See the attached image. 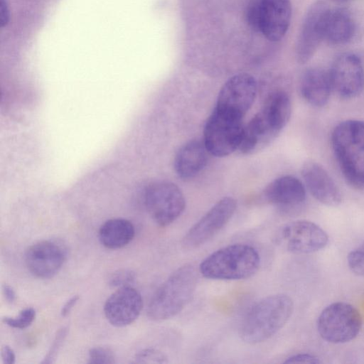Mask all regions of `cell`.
Listing matches in <instances>:
<instances>
[{
    "instance_id": "33",
    "label": "cell",
    "mask_w": 364,
    "mask_h": 364,
    "mask_svg": "<svg viewBox=\"0 0 364 364\" xmlns=\"http://www.w3.org/2000/svg\"><path fill=\"white\" fill-rule=\"evenodd\" d=\"M79 300L78 295H75L71 297L69 300L66 301V303L63 306L60 311V314L62 316H66L69 314L70 311L75 306L77 301Z\"/></svg>"
},
{
    "instance_id": "26",
    "label": "cell",
    "mask_w": 364,
    "mask_h": 364,
    "mask_svg": "<svg viewBox=\"0 0 364 364\" xmlns=\"http://www.w3.org/2000/svg\"><path fill=\"white\" fill-rule=\"evenodd\" d=\"M135 273L130 269H119L113 272L108 279V284L111 287L122 288L129 287L134 282Z\"/></svg>"
},
{
    "instance_id": "9",
    "label": "cell",
    "mask_w": 364,
    "mask_h": 364,
    "mask_svg": "<svg viewBox=\"0 0 364 364\" xmlns=\"http://www.w3.org/2000/svg\"><path fill=\"white\" fill-rule=\"evenodd\" d=\"M277 242L294 254H309L326 246L328 236L313 222L298 220L284 225L276 236Z\"/></svg>"
},
{
    "instance_id": "34",
    "label": "cell",
    "mask_w": 364,
    "mask_h": 364,
    "mask_svg": "<svg viewBox=\"0 0 364 364\" xmlns=\"http://www.w3.org/2000/svg\"><path fill=\"white\" fill-rule=\"evenodd\" d=\"M2 291L4 296L8 303L12 304L14 302L16 299V294L11 286L8 284H4L2 287Z\"/></svg>"
},
{
    "instance_id": "4",
    "label": "cell",
    "mask_w": 364,
    "mask_h": 364,
    "mask_svg": "<svg viewBox=\"0 0 364 364\" xmlns=\"http://www.w3.org/2000/svg\"><path fill=\"white\" fill-rule=\"evenodd\" d=\"M331 144L346 178L364 189V122L350 119L338 124L332 132Z\"/></svg>"
},
{
    "instance_id": "6",
    "label": "cell",
    "mask_w": 364,
    "mask_h": 364,
    "mask_svg": "<svg viewBox=\"0 0 364 364\" xmlns=\"http://www.w3.org/2000/svg\"><path fill=\"white\" fill-rule=\"evenodd\" d=\"M240 119L215 109L203 129V142L210 154L223 157L238 149L245 125Z\"/></svg>"
},
{
    "instance_id": "24",
    "label": "cell",
    "mask_w": 364,
    "mask_h": 364,
    "mask_svg": "<svg viewBox=\"0 0 364 364\" xmlns=\"http://www.w3.org/2000/svg\"><path fill=\"white\" fill-rule=\"evenodd\" d=\"M347 260L352 272L364 276V241L348 254Z\"/></svg>"
},
{
    "instance_id": "32",
    "label": "cell",
    "mask_w": 364,
    "mask_h": 364,
    "mask_svg": "<svg viewBox=\"0 0 364 364\" xmlns=\"http://www.w3.org/2000/svg\"><path fill=\"white\" fill-rule=\"evenodd\" d=\"M1 356L2 361L4 364H14L16 360V355L9 346H4L1 350Z\"/></svg>"
},
{
    "instance_id": "21",
    "label": "cell",
    "mask_w": 364,
    "mask_h": 364,
    "mask_svg": "<svg viewBox=\"0 0 364 364\" xmlns=\"http://www.w3.org/2000/svg\"><path fill=\"white\" fill-rule=\"evenodd\" d=\"M355 31L350 14L344 9H329L325 25L324 40L333 45L350 41Z\"/></svg>"
},
{
    "instance_id": "23",
    "label": "cell",
    "mask_w": 364,
    "mask_h": 364,
    "mask_svg": "<svg viewBox=\"0 0 364 364\" xmlns=\"http://www.w3.org/2000/svg\"><path fill=\"white\" fill-rule=\"evenodd\" d=\"M35 317V310L33 308H27L21 311L16 317H4L3 322L10 327L23 329L33 323Z\"/></svg>"
},
{
    "instance_id": "10",
    "label": "cell",
    "mask_w": 364,
    "mask_h": 364,
    "mask_svg": "<svg viewBox=\"0 0 364 364\" xmlns=\"http://www.w3.org/2000/svg\"><path fill=\"white\" fill-rule=\"evenodd\" d=\"M236 208L235 198H221L188 230L182 240L183 245L194 249L205 244L228 223Z\"/></svg>"
},
{
    "instance_id": "22",
    "label": "cell",
    "mask_w": 364,
    "mask_h": 364,
    "mask_svg": "<svg viewBox=\"0 0 364 364\" xmlns=\"http://www.w3.org/2000/svg\"><path fill=\"white\" fill-rule=\"evenodd\" d=\"M135 230L133 224L122 218L107 220L99 230L101 244L109 249H119L128 245L134 238Z\"/></svg>"
},
{
    "instance_id": "30",
    "label": "cell",
    "mask_w": 364,
    "mask_h": 364,
    "mask_svg": "<svg viewBox=\"0 0 364 364\" xmlns=\"http://www.w3.org/2000/svg\"><path fill=\"white\" fill-rule=\"evenodd\" d=\"M284 363H320L319 358L309 353H298L289 356L284 362Z\"/></svg>"
},
{
    "instance_id": "15",
    "label": "cell",
    "mask_w": 364,
    "mask_h": 364,
    "mask_svg": "<svg viewBox=\"0 0 364 364\" xmlns=\"http://www.w3.org/2000/svg\"><path fill=\"white\" fill-rule=\"evenodd\" d=\"M143 301L139 292L134 288H119L106 301L105 315L108 321L117 327H123L133 323L139 316Z\"/></svg>"
},
{
    "instance_id": "31",
    "label": "cell",
    "mask_w": 364,
    "mask_h": 364,
    "mask_svg": "<svg viewBox=\"0 0 364 364\" xmlns=\"http://www.w3.org/2000/svg\"><path fill=\"white\" fill-rule=\"evenodd\" d=\"M10 20V13L6 0H0V23L1 28L6 27Z\"/></svg>"
},
{
    "instance_id": "20",
    "label": "cell",
    "mask_w": 364,
    "mask_h": 364,
    "mask_svg": "<svg viewBox=\"0 0 364 364\" xmlns=\"http://www.w3.org/2000/svg\"><path fill=\"white\" fill-rule=\"evenodd\" d=\"M300 90L304 99L310 105H325L332 91L328 72L318 68L308 69L301 77Z\"/></svg>"
},
{
    "instance_id": "28",
    "label": "cell",
    "mask_w": 364,
    "mask_h": 364,
    "mask_svg": "<svg viewBox=\"0 0 364 364\" xmlns=\"http://www.w3.org/2000/svg\"><path fill=\"white\" fill-rule=\"evenodd\" d=\"M245 21L252 31L259 33V0H253L248 4L245 11Z\"/></svg>"
},
{
    "instance_id": "27",
    "label": "cell",
    "mask_w": 364,
    "mask_h": 364,
    "mask_svg": "<svg viewBox=\"0 0 364 364\" xmlns=\"http://www.w3.org/2000/svg\"><path fill=\"white\" fill-rule=\"evenodd\" d=\"M88 363L95 364H113L115 363L114 353L104 347L92 348L88 353Z\"/></svg>"
},
{
    "instance_id": "5",
    "label": "cell",
    "mask_w": 364,
    "mask_h": 364,
    "mask_svg": "<svg viewBox=\"0 0 364 364\" xmlns=\"http://www.w3.org/2000/svg\"><path fill=\"white\" fill-rule=\"evenodd\" d=\"M362 328L360 312L351 304L335 302L321 312L317 320L320 336L332 343H344L353 340Z\"/></svg>"
},
{
    "instance_id": "3",
    "label": "cell",
    "mask_w": 364,
    "mask_h": 364,
    "mask_svg": "<svg viewBox=\"0 0 364 364\" xmlns=\"http://www.w3.org/2000/svg\"><path fill=\"white\" fill-rule=\"evenodd\" d=\"M197 281V272L193 265L178 267L152 296L147 308L148 316L154 321H164L177 315L191 299Z\"/></svg>"
},
{
    "instance_id": "1",
    "label": "cell",
    "mask_w": 364,
    "mask_h": 364,
    "mask_svg": "<svg viewBox=\"0 0 364 364\" xmlns=\"http://www.w3.org/2000/svg\"><path fill=\"white\" fill-rule=\"evenodd\" d=\"M294 311V302L287 294L268 296L255 304L240 328V338L249 344L262 343L282 328Z\"/></svg>"
},
{
    "instance_id": "29",
    "label": "cell",
    "mask_w": 364,
    "mask_h": 364,
    "mask_svg": "<svg viewBox=\"0 0 364 364\" xmlns=\"http://www.w3.org/2000/svg\"><path fill=\"white\" fill-rule=\"evenodd\" d=\"M68 332V328L63 327L57 333L52 346L41 363L50 364L55 362L57 354L60 349Z\"/></svg>"
},
{
    "instance_id": "25",
    "label": "cell",
    "mask_w": 364,
    "mask_h": 364,
    "mask_svg": "<svg viewBox=\"0 0 364 364\" xmlns=\"http://www.w3.org/2000/svg\"><path fill=\"white\" fill-rule=\"evenodd\" d=\"M137 363H167V356L161 350L155 348H146L138 352L134 357Z\"/></svg>"
},
{
    "instance_id": "35",
    "label": "cell",
    "mask_w": 364,
    "mask_h": 364,
    "mask_svg": "<svg viewBox=\"0 0 364 364\" xmlns=\"http://www.w3.org/2000/svg\"><path fill=\"white\" fill-rule=\"evenodd\" d=\"M335 2H337V3H340V4H343V3H347V2H349L352 0H332Z\"/></svg>"
},
{
    "instance_id": "12",
    "label": "cell",
    "mask_w": 364,
    "mask_h": 364,
    "mask_svg": "<svg viewBox=\"0 0 364 364\" xmlns=\"http://www.w3.org/2000/svg\"><path fill=\"white\" fill-rule=\"evenodd\" d=\"M332 90L343 98L358 96L364 89V66L353 53L340 55L328 71Z\"/></svg>"
},
{
    "instance_id": "13",
    "label": "cell",
    "mask_w": 364,
    "mask_h": 364,
    "mask_svg": "<svg viewBox=\"0 0 364 364\" xmlns=\"http://www.w3.org/2000/svg\"><path fill=\"white\" fill-rule=\"evenodd\" d=\"M330 8L323 1H316L307 11L296 45V58L305 63L324 41L326 19Z\"/></svg>"
},
{
    "instance_id": "8",
    "label": "cell",
    "mask_w": 364,
    "mask_h": 364,
    "mask_svg": "<svg viewBox=\"0 0 364 364\" xmlns=\"http://www.w3.org/2000/svg\"><path fill=\"white\" fill-rule=\"evenodd\" d=\"M257 91V81L252 75L248 73L235 75L222 86L215 109L243 119L255 102Z\"/></svg>"
},
{
    "instance_id": "17",
    "label": "cell",
    "mask_w": 364,
    "mask_h": 364,
    "mask_svg": "<svg viewBox=\"0 0 364 364\" xmlns=\"http://www.w3.org/2000/svg\"><path fill=\"white\" fill-rule=\"evenodd\" d=\"M301 176L307 189L318 201L328 206H337L341 203L340 190L321 164L313 161L305 162Z\"/></svg>"
},
{
    "instance_id": "18",
    "label": "cell",
    "mask_w": 364,
    "mask_h": 364,
    "mask_svg": "<svg viewBox=\"0 0 364 364\" xmlns=\"http://www.w3.org/2000/svg\"><path fill=\"white\" fill-rule=\"evenodd\" d=\"M303 183L292 176H283L269 183L264 188L263 197L268 203L282 207H295L306 199Z\"/></svg>"
},
{
    "instance_id": "7",
    "label": "cell",
    "mask_w": 364,
    "mask_h": 364,
    "mask_svg": "<svg viewBox=\"0 0 364 364\" xmlns=\"http://www.w3.org/2000/svg\"><path fill=\"white\" fill-rule=\"evenodd\" d=\"M144 200L151 218L161 227L173 223L186 208L183 192L175 183L168 181L150 183L144 191Z\"/></svg>"
},
{
    "instance_id": "2",
    "label": "cell",
    "mask_w": 364,
    "mask_h": 364,
    "mask_svg": "<svg viewBox=\"0 0 364 364\" xmlns=\"http://www.w3.org/2000/svg\"><path fill=\"white\" fill-rule=\"evenodd\" d=\"M260 263L259 254L255 247L237 243L211 253L200 264L199 272L211 279H245L258 271Z\"/></svg>"
},
{
    "instance_id": "19",
    "label": "cell",
    "mask_w": 364,
    "mask_h": 364,
    "mask_svg": "<svg viewBox=\"0 0 364 364\" xmlns=\"http://www.w3.org/2000/svg\"><path fill=\"white\" fill-rule=\"evenodd\" d=\"M208 154L203 141L194 139L186 142L177 151L174 168L182 179H191L200 173L206 166Z\"/></svg>"
},
{
    "instance_id": "16",
    "label": "cell",
    "mask_w": 364,
    "mask_h": 364,
    "mask_svg": "<svg viewBox=\"0 0 364 364\" xmlns=\"http://www.w3.org/2000/svg\"><path fill=\"white\" fill-rule=\"evenodd\" d=\"M259 33L277 42L287 33L291 18L290 0H259Z\"/></svg>"
},
{
    "instance_id": "11",
    "label": "cell",
    "mask_w": 364,
    "mask_h": 364,
    "mask_svg": "<svg viewBox=\"0 0 364 364\" xmlns=\"http://www.w3.org/2000/svg\"><path fill=\"white\" fill-rule=\"evenodd\" d=\"M286 124L274 114L262 107L245 125L238 150L245 154L257 153L269 146Z\"/></svg>"
},
{
    "instance_id": "14",
    "label": "cell",
    "mask_w": 364,
    "mask_h": 364,
    "mask_svg": "<svg viewBox=\"0 0 364 364\" xmlns=\"http://www.w3.org/2000/svg\"><path fill=\"white\" fill-rule=\"evenodd\" d=\"M65 259V248L51 240H43L31 245L25 254V262L29 272L41 279H48L55 275Z\"/></svg>"
}]
</instances>
